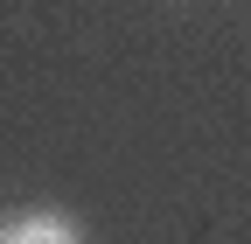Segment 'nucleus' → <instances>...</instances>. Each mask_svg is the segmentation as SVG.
I'll return each instance as SVG.
<instances>
[{
    "mask_svg": "<svg viewBox=\"0 0 251 244\" xmlns=\"http://www.w3.org/2000/svg\"><path fill=\"white\" fill-rule=\"evenodd\" d=\"M0 244H84L70 217H56V209H28V217H14L7 230H0Z\"/></svg>",
    "mask_w": 251,
    "mask_h": 244,
    "instance_id": "1",
    "label": "nucleus"
}]
</instances>
